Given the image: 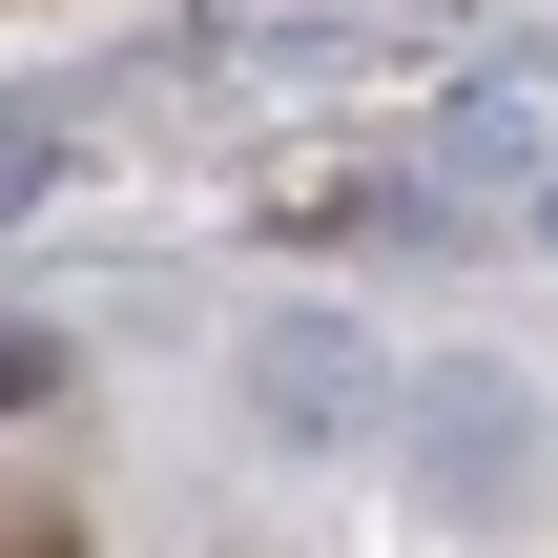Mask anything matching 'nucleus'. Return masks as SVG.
<instances>
[{"label": "nucleus", "mask_w": 558, "mask_h": 558, "mask_svg": "<svg viewBox=\"0 0 558 558\" xmlns=\"http://www.w3.org/2000/svg\"><path fill=\"white\" fill-rule=\"evenodd\" d=\"M248 414H269V435H352V414H373L352 311H269V331H248Z\"/></svg>", "instance_id": "3"}, {"label": "nucleus", "mask_w": 558, "mask_h": 558, "mask_svg": "<svg viewBox=\"0 0 558 558\" xmlns=\"http://www.w3.org/2000/svg\"><path fill=\"white\" fill-rule=\"evenodd\" d=\"M414 476H435V497H518V476H538L518 373H476V352H456V373H414Z\"/></svg>", "instance_id": "2"}, {"label": "nucleus", "mask_w": 558, "mask_h": 558, "mask_svg": "<svg viewBox=\"0 0 558 558\" xmlns=\"http://www.w3.org/2000/svg\"><path fill=\"white\" fill-rule=\"evenodd\" d=\"M435 207H558V62H476V83H456Z\"/></svg>", "instance_id": "1"}]
</instances>
